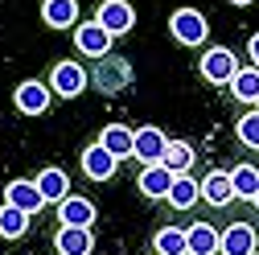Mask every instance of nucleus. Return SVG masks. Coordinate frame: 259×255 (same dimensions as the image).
I'll list each match as a JSON object with an SVG mask.
<instances>
[{"label": "nucleus", "instance_id": "24", "mask_svg": "<svg viewBox=\"0 0 259 255\" xmlns=\"http://www.w3.org/2000/svg\"><path fill=\"white\" fill-rule=\"evenodd\" d=\"M25 231H29V214L5 202L0 206V239H21Z\"/></svg>", "mask_w": 259, "mask_h": 255}, {"label": "nucleus", "instance_id": "3", "mask_svg": "<svg viewBox=\"0 0 259 255\" xmlns=\"http://www.w3.org/2000/svg\"><path fill=\"white\" fill-rule=\"evenodd\" d=\"M169 33L181 41V46H206V17L198 13V9H177L173 17H169Z\"/></svg>", "mask_w": 259, "mask_h": 255}, {"label": "nucleus", "instance_id": "20", "mask_svg": "<svg viewBox=\"0 0 259 255\" xmlns=\"http://www.w3.org/2000/svg\"><path fill=\"white\" fill-rule=\"evenodd\" d=\"M160 165L169 173H189L193 169V144L189 140H169L165 152H160Z\"/></svg>", "mask_w": 259, "mask_h": 255}, {"label": "nucleus", "instance_id": "16", "mask_svg": "<svg viewBox=\"0 0 259 255\" xmlns=\"http://www.w3.org/2000/svg\"><path fill=\"white\" fill-rule=\"evenodd\" d=\"M33 185H37V194H41V202H62L70 194V177L62 173L58 165H50V169H41L37 177H33Z\"/></svg>", "mask_w": 259, "mask_h": 255}, {"label": "nucleus", "instance_id": "12", "mask_svg": "<svg viewBox=\"0 0 259 255\" xmlns=\"http://www.w3.org/2000/svg\"><path fill=\"white\" fill-rule=\"evenodd\" d=\"M58 218H62V227H91L95 218H99V210H95L91 198H78V194H66L58 202Z\"/></svg>", "mask_w": 259, "mask_h": 255}, {"label": "nucleus", "instance_id": "15", "mask_svg": "<svg viewBox=\"0 0 259 255\" xmlns=\"http://www.w3.org/2000/svg\"><path fill=\"white\" fill-rule=\"evenodd\" d=\"M169 181H173V173L160 165V161H156V165H140V177H136L140 194H144V198H152V202L169 194Z\"/></svg>", "mask_w": 259, "mask_h": 255}, {"label": "nucleus", "instance_id": "8", "mask_svg": "<svg viewBox=\"0 0 259 255\" xmlns=\"http://www.w3.org/2000/svg\"><path fill=\"white\" fill-rule=\"evenodd\" d=\"M198 198L214 210H226L235 202V189H231V177H226V169H210L202 181H198Z\"/></svg>", "mask_w": 259, "mask_h": 255}, {"label": "nucleus", "instance_id": "19", "mask_svg": "<svg viewBox=\"0 0 259 255\" xmlns=\"http://www.w3.org/2000/svg\"><path fill=\"white\" fill-rule=\"evenodd\" d=\"M41 17L50 29H74L78 21V0H46L41 5Z\"/></svg>", "mask_w": 259, "mask_h": 255}, {"label": "nucleus", "instance_id": "6", "mask_svg": "<svg viewBox=\"0 0 259 255\" xmlns=\"http://www.w3.org/2000/svg\"><path fill=\"white\" fill-rule=\"evenodd\" d=\"M198 70H202V78H210V82H231V74L239 70V62H235V54L226 50V46H210V50H202Z\"/></svg>", "mask_w": 259, "mask_h": 255}, {"label": "nucleus", "instance_id": "1", "mask_svg": "<svg viewBox=\"0 0 259 255\" xmlns=\"http://www.w3.org/2000/svg\"><path fill=\"white\" fill-rule=\"evenodd\" d=\"M87 82H91V74L78 66V62H54V70H50V91L58 95V99H78V95L87 91Z\"/></svg>", "mask_w": 259, "mask_h": 255}, {"label": "nucleus", "instance_id": "26", "mask_svg": "<svg viewBox=\"0 0 259 255\" xmlns=\"http://www.w3.org/2000/svg\"><path fill=\"white\" fill-rule=\"evenodd\" d=\"M235 136H239L247 148H259V111H251V115H243V119L235 123Z\"/></svg>", "mask_w": 259, "mask_h": 255}, {"label": "nucleus", "instance_id": "9", "mask_svg": "<svg viewBox=\"0 0 259 255\" xmlns=\"http://www.w3.org/2000/svg\"><path fill=\"white\" fill-rule=\"evenodd\" d=\"M95 21H99L111 37H123L127 29L136 25V13H132V5H127V0H103V5H99V17H95Z\"/></svg>", "mask_w": 259, "mask_h": 255}, {"label": "nucleus", "instance_id": "11", "mask_svg": "<svg viewBox=\"0 0 259 255\" xmlns=\"http://www.w3.org/2000/svg\"><path fill=\"white\" fill-rule=\"evenodd\" d=\"M165 144H169V136L160 132V128H140V132H132V156L140 165H156Z\"/></svg>", "mask_w": 259, "mask_h": 255}, {"label": "nucleus", "instance_id": "7", "mask_svg": "<svg viewBox=\"0 0 259 255\" xmlns=\"http://www.w3.org/2000/svg\"><path fill=\"white\" fill-rule=\"evenodd\" d=\"M111 33L99 25V21H82L78 29H74V50L78 54H87V58H103V54H111Z\"/></svg>", "mask_w": 259, "mask_h": 255}, {"label": "nucleus", "instance_id": "27", "mask_svg": "<svg viewBox=\"0 0 259 255\" xmlns=\"http://www.w3.org/2000/svg\"><path fill=\"white\" fill-rule=\"evenodd\" d=\"M247 50H251V62H255V70H259V33L251 37V46H247Z\"/></svg>", "mask_w": 259, "mask_h": 255}, {"label": "nucleus", "instance_id": "14", "mask_svg": "<svg viewBox=\"0 0 259 255\" xmlns=\"http://www.w3.org/2000/svg\"><path fill=\"white\" fill-rule=\"evenodd\" d=\"M185 255H218V227L214 222H193L185 231Z\"/></svg>", "mask_w": 259, "mask_h": 255}, {"label": "nucleus", "instance_id": "2", "mask_svg": "<svg viewBox=\"0 0 259 255\" xmlns=\"http://www.w3.org/2000/svg\"><path fill=\"white\" fill-rule=\"evenodd\" d=\"M95 87H99L103 95H115V91H123L127 82H132V66L119 58V54H103V58H95Z\"/></svg>", "mask_w": 259, "mask_h": 255}, {"label": "nucleus", "instance_id": "29", "mask_svg": "<svg viewBox=\"0 0 259 255\" xmlns=\"http://www.w3.org/2000/svg\"><path fill=\"white\" fill-rule=\"evenodd\" d=\"M231 5H255V0H231Z\"/></svg>", "mask_w": 259, "mask_h": 255}, {"label": "nucleus", "instance_id": "21", "mask_svg": "<svg viewBox=\"0 0 259 255\" xmlns=\"http://www.w3.org/2000/svg\"><path fill=\"white\" fill-rule=\"evenodd\" d=\"M99 144L115 156V161H123V156H132V128H123V123H107L103 128V136Z\"/></svg>", "mask_w": 259, "mask_h": 255}, {"label": "nucleus", "instance_id": "31", "mask_svg": "<svg viewBox=\"0 0 259 255\" xmlns=\"http://www.w3.org/2000/svg\"><path fill=\"white\" fill-rule=\"evenodd\" d=\"M255 255H259V247H255Z\"/></svg>", "mask_w": 259, "mask_h": 255}, {"label": "nucleus", "instance_id": "22", "mask_svg": "<svg viewBox=\"0 0 259 255\" xmlns=\"http://www.w3.org/2000/svg\"><path fill=\"white\" fill-rule=\"evenodd\" d=\"M226 177H231V189H235V198H247V202H251L255 185H259V169H255L251 161H239L235 169H226Z\"/></svg>", "mask_w": 259, "mask_h": 255}, {"label": "nucleus", "instance_id": "23", "mask_svg": "<svg viewBox=\"0 0 259 255\" xmlns=\"http://www.w3.org/2000/svg\"><path fill=\"white\" fill-rule=\"evenodd\" d=\"M231 95L243 99V103H255V99H259V70H255V66L235 70V74H231Z\"/></svg>", "mask_w": 259, "mask_h": 255}, {"label": "nucleus", "instance_id": "18", "mask_svg": "<svg viewBox=\"0 0 259 255\" xmlns=\"http://www.w3.org/2000/svg\"><path fill=\"white\" fill-rule=\"evenodd\" d=\"M165 202H169L173 210H193V206H198V181H193L189 173H173Z\"/></svg>", "mask_w": 259, "mask_h": 255}, {"label": "nucleus", "instance_id": "4", "mask_svg": "<svg viewBox=\"0 0 259 255\" xmlns=\"http://www.w3.org/2000/svg\"><path fill=\"white\" fill-rule=\"evenodd\" d=\"M50 99H54V91L41 82V78H25L17 91H13V103L21 115H46L50 111Z\"/></svg>", "mask_w": 259, "mask_h": 255}, {"label": "nucleus", "instance_id": "25", "mask_svg": "<svg viewBox=\"0 0 259 255\" xmlns=\"http://www.w3.org/2000/svg\"><path fill=\"white\" fill-rule=\"evenodd\" d=\"M152 247H156V255H185V231L160 227V231L152 235Z\"/></svg>", "mask_w": 259, "mask_h": 255}, {"label": "nucleus", "instance_id": "10", "mask_svg": "<svg viewBox=\"0 0 259 255\" xmlns=\"http://www.w3.org/2000/svg\"><path fill=\"white\" fill-rule=\"evenodd\" d=\"M115 169H119V161H115V156H111L99 140L82 148V173H87L91 181H111V177H115Z\"/></svg>", "mask_w": 259, "mask_h": 255}, {"label": "nucleus", "instance_id": "5", "mask_svg": "<svg viewBox=\"0 0 259 255\" xmlns=\"http://www.w3.org/2000/svg\"><path fill=\"white\" fill-rule=\"evenodd\" d=\"M259 235L251 222H231L226 231H218V255H255Z\"/></svg>", "mask_w": 259, "mask_h": 255}, {"label": "nucleus", "instance_id": "30", "mask_svg": "<svg viewBox=\"0 0 259 255\" xmlns=\"http://www.w3.org/2000/svg\"><path fill=\"white\" fill-rule=\"evenodd\" d=\"M255 111H259V99H255Z\"/></svg>", "mask_w": 259, "mask_h": 255}, {"label": "nucleus", "instance_id": "13", "mask_svg": "<svg viewBox=\"0 0 259 255\" xmlns=\"http://www.w3.org/2000/svg\"><path fill=\"white\" fill-rule=\"evenodd\" d=\"M54 247H58V255H91L95 251L91 227H58Z\"/></svg>", "mask_w": 259, "mask_h": 255}, {"label": "nucleus", "instance_id": "17", "mask_svg": "<svg viewBox=\"0 0 259 255\" xmlns=\"http://www.w3.org/2000/svg\"><path fill=\"white\" fill-rule=\"evenodd\" d=\"M5 202L17 206V210H25V214H37V210L46 206L33 181H9V185H5Z\"/></svg>", "mask_w": 259, "mask_h": 255}, {"label": "nucleus", "instance_id": "28", "mask_svg": "<svg viewBox=\"0 0 259 255\" xmlns=\"http://www.w3.org/2000/svg\"><path fill=\"white\" fill-rule=\"evenodd\" d=\"M251 206H255V210H259V185H255V194H251Z\"/></svg>", "mask_w": 259, "mask_h": 255}]
</instances>
